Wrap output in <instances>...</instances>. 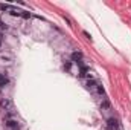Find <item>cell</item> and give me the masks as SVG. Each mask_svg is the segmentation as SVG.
<instances>
[{"label": "cell", "mask_w": 131, "mask_h": 130, "mask_svg": "<svg viewBox=\"0 0 131 130\" xmlns=\"http://www.w3.org/2000/svg\"><path fill=\"white\" fill-rule=\"evenodd\" d=\"M0 107H2L3 110H6V112H12L14 104H12V101H11L9 98H2V99H0Z\"/></svg>", "instance_id": "6da1fadb"}, {"label": "cell", "mask_w": 131, "mask_h": 130, "mask_svg": "<svg viewBox=\"0 0 131 130\" xmlns=\"http://www.w3.org/2000/svg\"><path fill=\"white\" fill-rule=\"evenodd\" d=\"M107 129L108 130H119V121L116 118L107 119Z\"/></svg>", "instance_id": "7a4b0ae2"}, {"label": "cell", "mask_w": 131, "mask_h": 130, "mask_svg": "<svg viewBox=\"0 0 131 130\" xmlns=\"http://www.w3.org/2000/svg\"><path fill=\"white\" fill-rule=\"evenodd\" d=\"M0 61H3V63H9V61H12V55L11 54H0Z\"/></svg>", "instance_id": "3957f363"}, {"label": "cell", "mask_w": 131, "mask_h": 130, "mask_svg": "<svg viewBox=\"0 0 131 130\" xmlns=\"http://www.w3.org/2000/svg\"><path fill=\"white\" fill-rule=\"evenodd\" d=\"M85 86H87V89H89V90H93V89H96V87H98V83H96L95 80H89V81L85 83Z\"/></svg>", "instance_id": "277c9868"}, {"label": "cell", "mask_w": 131, "mask_h": 130, "mask_svg": "<svg viewBox=\"0 0 131 130\" xmlns=\"http://www.w3.org/2000/svg\"><path fill=\"white\" fill-rule=\"evenodd\" d=\"M110 106H111V104H110V101H108L107 98H102V101H101V109H102V110H108V109H110Z\"/></svg>", "instance_id": "5b68a950"}, {"label": "cell", "mask_w": 131, "mask_h": 130, "mask_svg": "<svg viewBox=\"0 0 131 130\" xmlns=\"http://www.w3.org/2000/svg\"><path fill=\"white\" fill-rule=\"evenodd\" d=\"M6 127L8 129H18V123L15 119H9V121H6Z\"/></svg>", "instance_id": "8992f818"}, {"label": "cell", "mask_w": 131, "mask_h": 130, "mask_svg": "<svg viewBox=\"0 0 131 130\" xmlns=\"http://www.w3.org/2000/svg\"><path fill=\"white\" fill-rule=\"evenodd\" d=\"M8 83H9L8 77H5V73H0V87H5Z\"/></svg>", "instance_id": "52a82bcc"}, {"label": "cell", "mask_w": 131, "mask_h": 130, "mask_svg": "<svg viewBox=\"0 0 131 130\" xmlns=\"http://www.w3.org/2000/svg\"><path fill=\"white\" fill-rule=\"evenodd\" d=\"M81 58H82V54H81V52H73V54H72V60H73V61H78V63H79Z\"/></svg>", "instance_id": "ba28073f"}, {"label": "cell", "mask_w": 131, "mask_h": 130, "mask_svg": "<svg viewBox=\"0 0 131 130\" xmlns=\"http://www.w3.org/2000/svg\"><path fill=\"white\" fill-rule=\"evenodd\" d=\"M0 9H2V11H11L12 8H11L9 5H5V3H2V5H0Z\"/></svg>", "instance_id": "9c48e42d"}, {"label": "cell", "mask_w": 131, "mask_h": 130, "mask_svg": "<svg viewBox=\"0 0 131 130\" xmlns=\"http://www.w3.org/2000/svg\"><path fill=\"white\" fill-rule=\"evenodd\" d=\"M87 75H89V73H87V67L82 66V67H81V73H79V77H87Z\"/></svg>", "instance_id": "30bf717a"}, {"label": "cell", "mask_w": 131, "mask_h": 130, "mask_svg": "<svg viewBox=\"0 0 131 130\" xmlns=\"http://www.w3.org/2000/svg\"><path fill=\"white\" fill-rule=\"evenodd\" d=\"M96 92H98L99 95H104V94H105V89H104L102 86H99V84H98V87H96Z\"/></svg>", "instance_id": "8fae6325"}, {"label": "cell", "mask_w": 131, "mask_h": 130, "mask_svg": "<svg viewBox=\"0 0 131 130\" xmlns=\"http://www.w3.org/2000/svg\"><path fill=\"white\" fill-rule=\"evenodd\" d=\"M8 26H6V23H3L2 20H0V29H6Z\"/></svg>", "instance_id": "7c38bea8"}, {"label": "cell", "mask_w": 131, "mask_h": 130, "mask_svg": "<svg viewBox=\"0 0 131 130\" xmlns=\"http://www.w3.org/2000/svg\"><path fill=\"white\" fill-rule=\"evenodd\" d=\"M21 15H23V17H25V18H29V17H31V12H23V14H21Z\"/></svg>", "instance_id": "4fadbf2b"}, {"label": "cell", "mask_w": 131, "mask_h": 130, "mask_svg": "<svg viewBox=\"0 0 131 130\" xmlns=\"http://www.w3.org/2000/svg\"><path fill=\"white\" fill-rule=\"evenodd\" d=\"M70 66H72V63H66L64 67H66V69H70Z\"/></svg>", "instance_id": "5bb4252c"}, {"label": "cell", "mask_w": 131, "mask_h": 130, "mask_svg": "<svg viewBox=\"0 0 131 130\" xmlns=\"http://www.w3.org/2000/svg\"><path fill=\"white\" fill-rule=\"evenodd\" d=\"M0 46H2V40H0Z\"/></svg>", "instance_id": "9a60e30c"}]
</instances>
